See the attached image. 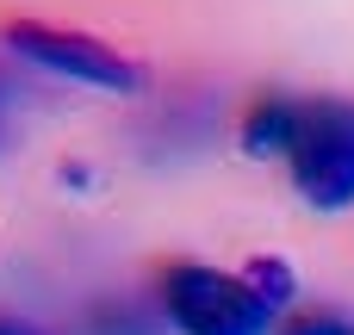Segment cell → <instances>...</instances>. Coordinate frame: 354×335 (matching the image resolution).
<instances>
[{
  "mask_svg": "<svg viewBox=\"0 0 354 335\" xmlns=\"http://www.w3.org/2000/svg\"><path fill=\"white\" fill-rule=\"evenodd\" d=\"M12 50L31 56L37 68L62 75V81H81V87H100V93H143L149 87V68L124 50H112L106 37H87V31H68V25H37V19H19L12 31Z\"/></svg>",
  "mask_w": 354,
  "mask_h": 335,
  "instance_id": "obj_3",
  "label": "cell"
},
{
  "mask_svg": "<svg viewBox=\"0 0 354 335\" xmlns=\"http://www.w3.org/2000/svg\"><path fill=\"white\" fill-rule=\"evenodd\" d=\"M162 329H168V317H156V311L137 305V298H106V305H93L87 323H81V335H162Z\"/></svg>",
  "mask_w": 354,
  "mask_h": 335,
  "instance_id": "obj_5",
  "label": "cell"
},
{
  "mask_svg": "<svg viewBox=\"0 0 354 335\" xmlns=\"http://www.w3.org/2000/svg\"><path fill=\"white\" fill-rule=\"evenodd\" d=\"M0 335H44V329H31V323H12V317H6V323H0Z\"/></svg>",
  "mask_w": 354,
  "mask_h": 335,
  "instance_id": "obj_8",
  "label": "cell"
},
{
  "mask_svg": "<svg viewBox=\"0 0 354 335\" xmlns=\"http://www.w3.org/2000/svg\"><path fill=\"white\" fill-rule=\"evenodd\" d=\"M280 335H354V323L336 317V311H305V317H292Z\"/></svg>",
  "mask_w": 354,
  "mask_h": 335,
  "instance_id": "obj_7",
  "label": "cell"
},
{
  "mask_svg": "<svg viewBox=\"0 0 354 335\" xmlns=\"http://www.w3.org/2000/svg\"><path fill=\"white\" fill-rule=\"evenodd\" d=\"M286 131H292V93H261L243 118V149L249 155H286Z\"/></svg>",
  "mask_w": 354,
  "mask_h": 335,
  "instance_id": "obj_4",
  "label": "cell"
},
{
  "mask_svg": "<svg viewBox=\"0 0 354 335\" xmlns=\"http://www.w3.org/2000/svg\"><path fill=\"white\" fill-rule=\"evenodd\" d=\"M243 280H249V286H255V292H261V298H268L274 311H280V305L292 298V267H286V261H274V255L249 261V267H243Z\"/></svg>",
  "mask_w": 354,
  "mask_h": 335,
  "instance_id": "obj_6",
  "label": "cell"
},
{
  "mask_svg": "<svg viewBox=\"0 0 354 335\" xmlns=\"http://www.w3.org/2000/svg\"><path fill=\"white\" fill-rule=\"evenodd\" d=\"M162 317L180 335H274V305L243 280L199 261H180L162 274Z\"/></svg>",
  "mask_w": 354,
  "mask_h": 335,
  "instance_id": "obj_2",
  "label": "cell"
},
{
  "mask_svg": "<svg viewBox=\"0 0 354 335\" xmlns=\"http://www.w3.org/2000/svg\"><path fill=\"white\" fill-rule=\"evenodd\" d=\"M0 131H6V81H0Z\"/></svg>",
  "mask_w": 354,
  "mask_h": 335,
  "instance_id": "obj_9",
  "label": "cell"
},
{
  "mask_svg": "<svg viewBox=\"0 0 354 335\" xmlns=\"http://www.w3.org/2000/svg\"><path fill=\"white\" fill-rule=\"evenodd\" d=\"M286 174L311 211L354 205V99H292Z\"/></svg>",
  "mask_w": 354,
  "mask_h": 335,
  "instance_id": "obj_1",
  "label": "cell"
}]
</instances>
